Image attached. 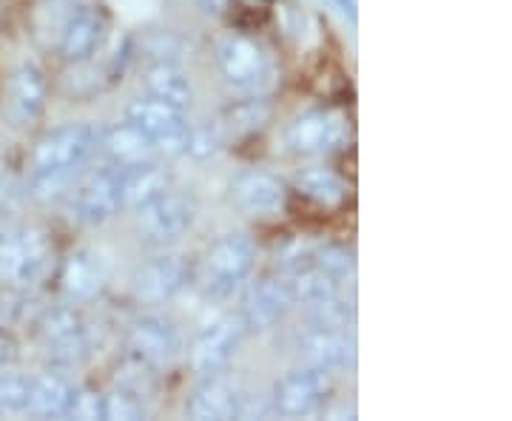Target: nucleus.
<instances>
[{"label":"nucleus","instance_id":"obj_1","mask_svg":"<svg viewBox=\"0 0 512 421\" xmlns=\"http://www.w3.org/2000/svg\"><path fill=\"white\" fill-rule=\"evenodd\" d=\"M100 151V129L92 123H66L37 140L29 177L37 194L72 183V177Z\"/></svg>","mask_w":512,"mask_h":421},{"label":"nucleus","instance_id":"obj_2","mask_svg":"<svg viewBox=\"0 0 512 421\" xmlns=\"http://www.w3.org/2000/svg\"><path fill=\"white\" fill-rule=\"evenodd\" d=\"M55 245L37 225L0 231V288L12 293L35 291L52 271Z\"/></svg>","mask_w":512,"mask_h":421},{"label":"nucleus","instance_id":"obj_3","mask_svg":"<svg viewBox=\"0 0 512 421\" xmlns=\"http://www.w3.org/2000/svg\"><path fill=\"white\" fill-rule=\"evenodd\" d=\"M256 265V245L245 234H222L202 254L191 279L208 299H225L251 276Z\"/></svg>","mask_w":512,"mask_h":421},{"label":"nucleus","instance_id":"obj_4","mask_svg":"<svg viewBox=\"0 0 512 421\" xmlns=\"http://www.w3.org/2000/svg\"><path fill=\"white\" fill-rule=\"evenodd\" d=\"M217 66L222 80L242 97H268L279 72L268 49L248 35H225L217 43Z\"/></svg>","mask_w":512,"mask_h":421},{"label":"nucleus","instance_id":"obj_5","mask_svg":"<svg viewBox=\"0 0 512 421\" xmlns=\"http://www.w3.org/2000/svg\"><path fill=\"white\" fill-rule=\"evenodd\" d=\"M194 222H197V202L183 194L165 191L163 197L137 208L134 228H137V239L146 248L165 251V248L177 245L194 228Z\"/></svg>","mask_w":512,"mask_h":421},{"label":"nucleus","instance_id":"obj_6","mask_svg":"<svg viewBox=\"0 0 512 421\" xmlns=\"http://www.w3.org/2000/svg\"><path fill=\"white\" fill-rule=\"evenodd\" d=\"M333 390H336V373L333 370L311 365L296 367L274 385V393H271L274 416H285V419L313 416V413L325 410Z\"/></svg>","mask_w":512,"mask_h":421},{"label":"nucleus","instance_id":"obj_7","mask_svg":"<svg viewBox=\"0 0 512 421\" xmlns=\"http://www.w3.org/2000/svg\"><path fill=\"white\" fill-rule=\"evenodd\" d=\"M69 211L80 225H103L123 211L120 168L100 165L83 174L69 191Z\"/></svg>","mask_w":512,"mask_h":421},{"label":"nucleus","instance_id":"obj_8","mask_svg":"<svg viewBox=\"0 0 512 421\" xmlns=\"http://www.w3.org/2000/svg\"><path fill=\"white\" fill-rule=\"evenodd\" d=\"M40 345L49 353V359L57 365H80L92 353V339L83 316L74 311V305H60L46 311V316L37 325Z\"/></svg>","mask_w":512,"mask_h":421},{"label":"nucleus","instance_id":"obj_9","mask_svg":"<svg viewBox=\"0 0 512 421\" xmlns=\"http://www.w3.org/2000/svg\"><path fill=\"white\" fill-rule=\"evenodd\" d=\"M126 120H131L140 131H146L151 143L157 146V154H165V157L185 154L191 126L185 123L183 109L168 106L154 97H140L126 109Z\"/></svg>","mask_w":512,"mask_h":421},{"label":"nucleus","instance_id":"obj_10","mask_svg":"<svg viewBox=\"0 0 512 421\" xmlns=\"http://www.w3.org/2000/svg\"><path fill=\"white\" fill-rule=\"evenodd\" d=\"M350 140L348 120L336 111H308L285 131V146L302 157H325L342 151Z\"/></svg>","mask_w":512,"mask_h":421},{"label":"nucleus","instance_id":"obj_11","mask_svg":"<svg viewBox=\"0 0 512 421\" xmlns=\"http://www.w3.org/2000/svg\"><path fill=\"white\" fill-rule=\"evenodd\" d=\"M126 345L131 356L146 367L171 365L180 350H183V336L177 325L165 316H140L126 333Z\"/></svg>","mask_w":512,"mask_h":421},{"label":"nucleus","instance_id":"obj_12","mask_svg":"<svg viewBox=\"0 0 512 421\" xmlns=\"http://www.w3.org/2000/svg\"><path fill=\"white\" fill-rule=\"evenodd\" d=\"M248 328L242 325L239 313L234 316H222L217 322H211L208 328L202 330L200 336L194 339L191 348V365L197 373L208 376V373H222L228 362L234 359V353L242 345Z\"/></svg>","mask_w":512,"mask_h":421},{"label":"nucleus","instance_id":"obj_13","mask_svg":"<svg viewBox=\"0 0 512 421\" xmlns=\"http://www.w3.org/2000/svg\"><path fill=\"white\" fill-rule=\"evenodd\" d=\"M293 308H296V296H293L291 276H271L254 285V291L245 296L239 319L248 330H268L279 325Z\"/></svg>","mask_w":512,"mask_h":421},{"label":"nucleus","instance_id":"obj_14","mask_svg":"<svg viewBox=\"0 0 512 421\" xmlns=\"http://www.w3.org/2000/svg\"><path fill=\"white\" fill-rule=\"evenodd\" d=\"M191 265L177 254H157L143 262L134 274V296L148 305L171 302L177 293L188 288Z\"/></svg>","mask_w":512,"mask_h":421},{"label":"nucleus","instance_id":"obj_15","mask_svg":"<svg viewBox=\"0 0 512 421\" xmlns=\"http://www.w3.org/2000/svg\"><path fill=\"white\" fill-rule=\"evenodd\" d=\"M231 200L251 217H276L288 202V188L271 171L248 168L231 180Z\"/></svg>","mask_w":512,"mask_h":421},{"label":"nucleus","instance_id":"obj_16","mask_svg":"<svg viewBox=\"0 0 512 421\" xmlns=\"http://www.w3.org/2000/svg\"><path fill=\"white\" fill-rule=\"evenodd\" d=\"M245 402H248V396L242 393L237 382L225 379L222 373H208L200 385L191 390V396L185 402V413L191 419L202 421L239 419Z\"/></svg>","mask_w":512,"mask_h":421},{"label":"nucleus","instance_id":"obj_17","mask_svg":"<svg viewBox=\"0 0 512 421\" xmlns=\"http://www.w3.org/2000/svg\"><path fill=\"white\" fill-rule=\"evenodd\" d=\"M109 288V268L97 251L80 248L60 268V293L69 305H86Z\"/></svg>","mask_w":512,"mask_h":421},{"label":"nucleus","instance_id":"obj_18","mask_svg":"<svg viewBox=\"0 0 512 421\" xmlns=\"http://www.w3.org/2000/svg\"><path fill=\"white\" fill-rule=\"evenodd\" d=\"M103 37H106V20L97 9L89 6H80L72 9L63 26H60V55L66 63H86L97 55V49L103 46Z\"/></svg>","mask_w":512,"mask_h":421},{"label":"nucleus","instance_id":"obj_19","mask_svg":"<svg viewBox=\"0 0 512 421\" xmlns=\"http://www.w3.org/2000/svg\"><path fill=\"white\" fill-rule=\"evenodd\" d=\"M49 83L46 74L37 69L35 63H23L9 74L6 83V114L15 120V126H29L46 109Z\"/></svg>","mask_w":512,"mask_h":421},{"label":"nucleus","instance_id":"obj_20","mask_svg":"<svg viewBox=\"0 0 512 421\" xmlns=\"http://www.w3.org/2000/svg\"><path fill=\"white\" fill-rule=\"evenodd\" d=\"M296 353L302 359V365L322 367V370H345L353 365V339L348 330H330V328H308L299 336Z\"/></svg>","mask_w":512,"mask_h":421},{"label":"nucleus","instance_id":"obj_21","mask_svg":"<svg viewBox=\"0 0 512 421\" xmlns=\"http://www.w3.org/2000/svg\"><path fill=\"white\" fill-rule=\"evenodd\" d=\"M120 191H123V208L137 211L140 205L171 191V171L157 160L126 165L120 168Z\"/></svg>","mask_w":512,"mask_h":421},{"label":"nucleus","instance_id":"obj_22","mask_svg":"<svg viewBox=\"0 0 512 421\" xmlns=\"http://www.w3.org/2000/svg\"><path fill=\"white\" fill-rule=\"evenodd\" d=\"M74 385L60 373H40L29 379L26 390V416L37 419H66L72 404Z\"/></svg>","mask_w":512,"mask_h":421},{"label":"nucleus","instance_id":"obj_23","mask_svg":"<svg viewBox=\"0 0 512 421\" xmlns=\"http://www.w3.org/2000/svg\"><path fill=\"white\" fill-rule=\"evenodd\" d=\"M100 151L106 154L109 165H117V168L157 157V146L151 143V137L146 131L137 129L131 120H123L111 129L100 131Z\"/></svg>","mask_w":512,"mask_h":421},{"label":"nucleus","instance_id":"obj_24","mask_svg":"<svg viewBox=\"0 0 512 421\" xmlns=\"http://www.w3.org/2000/svg\"><path fill=\"white\" fill-rule=\"evenodd\" d=\"M146 97L163 100L168 106L185 111L194 100V89L188 74L174 60H157L146 72Z\"/></svg>","mask_w":512,"mask_h":421},{"label":"nucleus","instance_id":"obj_25","mask_svg":"<svg viewBox=\"0 0 512 421\" xmlns=\"http://www.w3.org/2000/svg\"><path fill=\"white\" fill-rule=\"evenodd\" d=\"M296 188L313 200L316 205H325V208H333V205H339V202L348 197V185L345 180L336 174V171H330L325 165H311V168H302L299 174H296Z\"/></svg>","mask_w":512,"mask_h":421},{"label":"nucleus","instance_id":"obj_26","mask_svg":"<svg viewBox=\"0 0 512 421\" xmlns=\"http://www.w3.org/2000/svg\"><path fill=\"white\" fill-rule=\"evenodd\" d=\"M288 276H291L296 305H316V302L339 293V276L328 274L316 265H302Z\"/></svg>","mask_w":512,"mask_h":421},{"label":"nucleus","instance_id":"obj_27","mask_svg":"<svg viewBox=\"0 0 512 421\" xmlns=\"http://www.w3.org/2000/svg\"><path fill=\"white\" fill-rule=\"evenodd\" d=\"M146 416V402L137 387L117 385L109 393H103V419H143Z\"/></svg>","mask_w":512,"mask_h":421},{"label":"nucleus","instance_id":"obj_28","mask_svg":"<svg viewBox=\"0 0 512 421\" xmlns=\"http://www.w3.org/2000/svg\"><path fill=\"white\" fill-rule=\"evenodd\" d=\"M350 322H353V305L345 302V299H339V293L330 296V299L316 302V305H308V325L311 328L345 330Z\"/></svg>","mask_w":512,"mask_h":421},{"label":"nucleus","instance_id":"obj_29","mask_svg":"<svg viewBox=\"0 0 512 421\" xmlns=\"http://www.w3.org/2000/svg\"><path fill=\"white\" fill-rule=\"evenodd\" d=\"M29 379L0 370V416H26Z\"/></svg>","mask_w":512,"mask_h":421},{"label":"nucleus","instance_id":"obj_30","mask_svg":"<svg viewBox=\"0 0 512 421\" xmlns=\"http://www.w3.org/2000/svg\"><path fill=\"white\" fill-rule=\"evenodd\" d=\"M222 148V126H197L188 129V143H185V154L197 157V160H208Z\"/></svg>","mask_w":512,"mask_h":421},{"label":"nucleus","instance_id":"obj_31","mask_svg":"<svg viewBox=\"0 0 512 421\" xmlns=\"http://www.w3.org/2000/svg\"><path fill=\"white\" fill-rule=\"evenodd\" d=\"M311 265L342 279V276L353 271V254L345 245H322V248L311 251Z\"/></svg>","mask_w":512,"mask_h":421},{"label":"nucleus","instance_id":"obj_32","mask_svg":"<svg viewBox=\"0 0 512 421\" xmlns=\"http://www.w3.org/2000/svg\"><path fill=\"white\" fill-rule=\"evenodd\" d=\"M69 416H74V419H103V393H94V390H86V387H74Z\"/></svg>","mask_w":512,"mask_h":421},{"label":"nucleus","instance_id":"obj_33","mask_svg":"<svg viewBox=\"0 0 512 421\" xmlns=\"http://www.w3.org/2000/svg\"><path fill=\"white\" fill-rule=\"evenodd\" d=\"M12 356H15V342L9 339L6 330H0V370L12 362Z\"/></svg>","mask_w":512,"mask_h":421},{"label":"nucleus","instance_id":"obj_34","mask_svg":"<svg viewBox=\"0 0 512 421\" xmlns=\"http://www.w3.org/2000/svg\"><path fill=\"white\" fill-rule=\"evenodd\" d=\"M336 3V9L350 20V23H356L359 20V12H356V0H333Z\"/></svg>","mask_w":512,"mask_h":421}]
</instances>
